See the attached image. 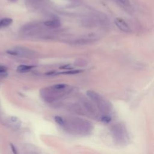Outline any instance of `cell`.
Instances as JSON below:
<instances>
[{
    "label": "cell",
    "mask_w": 154,
    "mask_h": 154,
    "mask_svg": "<svg viewBox=\"0 0 154 154\" xmlns=\"http://www.w3.org/2000/svg\"><path fill=\"white\" fill-rule=\"evenodd\" d=\"M115 23L120 30L127 32L130 31V28L129 26L122 19L116 18L115 20Z\"/></svg>",
    "instance_id": "1"
},
{
    "label": "cell",
    "mask_w": 154,
    "mask_h": 154,
    "mask_svg": "<svg viewBox=\"0 0 154 154\" xmlns=\"http://www.w3.org/2000/svg\"><path fill=\"white\" fill-rule=\"evenodd\" d=\"M87 95L93 101L98 103H100L101 104V102L100 101V96L95 91H92V90H88L87 91Z\"/></svg>",
    "instance_id": "2"
},
{
    "label": "cell",
    "mask_w": 154,
    "mask_h": 154,
    "mask_svg": "<svg viewBox=\"0 0 154 154\" xmlns=\"http://www.w3.org/2000/svg\"><path fill=\"white\" fill-rule=\"evenodd\" d=\"M44 25L50 28H58L61 25V23L58 20L54 19L51 20H47L44 22Z\"/></svg>",
    "instance_id": "3"
},
{
    "label": "cell",
    "mask_w": 154,
    "mask_h": 154,
    "mask_svg": "<svg viewBox=\"0 0 154 154\" xmlns=\"http://www.w3.org/2000/svg\"><path fill=\"white\" fill-rule=\"evenodd\" d=\"M13 22V20L11 18L6 17L3 18L0 20V28L7 27L11 24Z\"/></svg>",
    "instance_id": "4"
},
{
    "label": "cell",
    "mask_w": 154,
    "mask_h": 154,
    "mask_svg": "<svg viewBox=\"0 0 154 154\" xmlns=\"http://www.w3.org/2000/svg\"><path fill=\"white\" fill-rule=\"evenodd\" d=\"M34 67L33 66H28V65H20L17 68V71L20 73H24L29 71L31 69Z\"/></svg>",
    "instance_id": "5"
},
{
    "label": "cell",
    "mask_w": 154,
    "mask_h": 154,
    "mask_svg": "<svg viewBox=\"0 0 154 154\" xmlns=\"http://www.w3.org/2000/svg\"><path fill=\"white\" fill-rule=\"evenodd\" d=\"M83 72L82 70H69L67 72H63L61 73H59L58 74H64V75H74L79 73L81 72Z\"/></svg>",
    "instance_id": "6"
},
{
    "label": "cell",
    "mask_w": 154,
    "mask_h": 154,
    "mask_svg": "<svg viewBox=\"0 0 154 154\" xmlns=\"http://www.w3.org/2000/svg\"><path fill=\"white\" fill-rule=\"evenodd\" d=\"M54 119H55V121L58 125H60L63 126V125H64L65 124L64 120L61 117H60V116H55Z\"/></svg>",
    "instance_id": "7"
},
{
    "label": "cell",
    "mask_w": 154,
    "mask_h": 154,
    "mask_svg": "<svg viewBox=\"0 0 154 154\" xmlns=\"http://www.w3.org/2000/svg\"><path fill=\"white\" fill-rule=\"evenodd\" d=\"M66 87V85L65 84H56V85H54V86H52V88L54 89H55V90H62L63 88H64Z\"/></svg>",
    "instance_id": "8"
},
{
    "label": "cell",
    "mask_w": 154,
    "mask_h": 154,
    "mask_svg": "<svg viewBox=\"0 0 154 154\" xmlns=\"http://www.w3.org/2000/svg\"><path fill=\"white\" fill-rule=\"evenodd\" d=\"M101 121L104 123H108L111 121V118L108 116H104L101 118Z\"/></svg>",
    "instance_id": "9"
},
{
    "label": "cell",
    "mask_w": 154,
    "mask_h": 154,
    "mask_svg": "<svg viewBox=\"0 0 154 154\" xmlns=\"http://www.w3.org/2000/svg\"><path fill=\"white\" fill-rule=\"evenodd\" d=\"M60 69H72V67L69 65V64H68V65H64V66H61V67H60Z\"/></svg>",
    "instance_id": "10"
},
{
    "label": "cell",
    "mask_w": 154,
    "mask_h": 154,
    "mask_svg": "<svg viewBox=\"0 0 154 154\" xmlns=\"http://www.w3.org/2000/svg\"><path fill=\"white\" fill-rule=\"evenodd\" d=\"M7 70V68L3 66H0V73H4Z\"/></svg>",
    "instance_id": "11"
},
{
    "label": "cell",
    "mask_w": 154,
    "mask_h": 154,
    "mask_svg": "<svg viewBox=\"0 0 154 154\" xmlns=\"http://www.w3.org/2000/svg\"><path fill=\"white\" fill-rule=\"evenodd\" d=\"M10 146H11V149H12L13 152L14 153H17V152H16V148H15V147L13 145V144H10Z\"/></svg>",
    "instance_id": "12"
},
{
    "label": "cell",
    "mask_w": 154,
    "mask_h": 154,
    "mask_svg": "<svg viewBox=\"0 0 154 154\" xmlns=\"http://www.w3.org/2000/svg\"><path fill=\"white\" fill-rule=\"evenodd\" d=\"M55 73H56L55 71H51V72H48L46 73L45 75H54Z\"/></svg>",
    "instance_id": "13"
},
{
    "label": "cell",
    "mask_w": 154,
    "mask_h": 154,
    "mask_svg": "<svg viewBox=\"0 0 154 154\" xmlns=\"http://www.w3.org/2000/svg\"><path fill=\"white\" fill-rule=\"evenodd\" d=\"M122 3H123V4H127L128 2V0H120Z\"/></svg>",
    "instance_id": "14"
},
{
    "label": "cell",
    "mask_w": 154,
    "mask_h": 154,
    "mask_svg": "<svg viewBox=\"0 0 154 154\" xmlns=\"http://www.w3.org/2000/svg\"><path fill=\"white\" fill-rule=\"evenodd\" d=\"M9 1H11V2H14V1H16V0H8Z\"/></svg>",
    "instance_id": "15"
}]
</instances>
